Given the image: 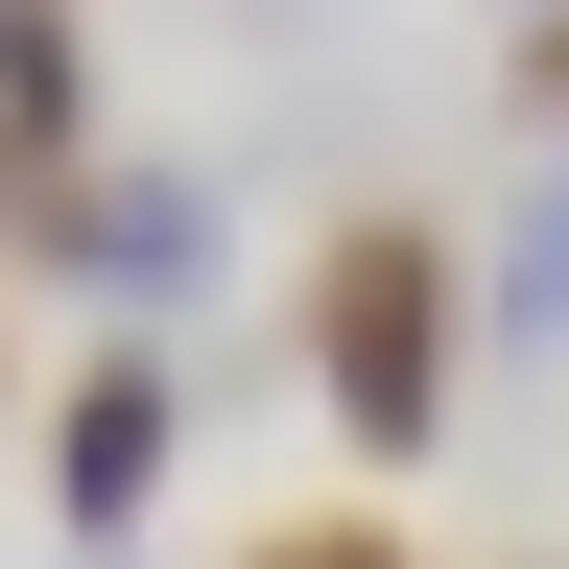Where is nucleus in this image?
<instances>
[{"label":"nucleus","mask_w":569,"mask_h":569,"mask_svg":"<svg viewBox=\"0 0 569 569\" xmlns=\"http://www.w3.org/2000/svg\"><path fill=\"white\" fill-rule=\"evenodd\" d=\"M309 403L380 475L451 451V403H475V238H451V213H356V238L309 261Z\"/></svg>","instance_id":"nucleus-1"},{"label":"nucleus","mask_w":569,"mask_h":569,"mask_svg":"<svg viewBox=\"0 0 569 569\" xmlns=\"http://www.w3.org/2000/svg\"><path fill=\"white\" fill-rule=\"evenodd\" d=\"M24 261H71L142 356H167V309H213V261H238V213H213V167H71V213Z\"/></svg>","instance_id":"nucleus-2"},{"label":"nucleus","mask_w":569,"mask_h":569,"mask_svg":"<svg viewBox=\"0 0 569 569\" xmlns=\"http://www.w3.org/2000/svg\"><path fill=\"white\" fill-rule=\"evenodd\" d=\"M167 475H190V356H71V403H48V522L71 546H142L167 522Z\"/></svg>","instance_id":"nucleus-3"},{"label":"nucleus","mask_w":569,"mask_h":569,"mask_svg":"<svg viewBox=\"0 0 569 569\" xmlns=\"http://www.w3.org/2000/svg\"><path fill=\"white\" fill-rule=\"evenodd\" d=\"M71 167H96V24L71 0H0V261L71 213Z\"/></svg>","instance_id":"nucleus-4"},{"label":"nucleus","mask_w":569,"mask_h":569,"mask_svg":"<svg viewBox=\"0 0 569 569\" xmlns=\"http://www.w3.org/2000/svg\"><path fill=\"white\" fill-rule=\"evenodd\" d=\"M475 332H522V356H569V142H546V190L475 238Z\"/></svg>","instance_id":"nucleus-5"},{"label":"nucleus","mask_w":569,"mask_h":569,"mask_svg":"<svg viewBox=\"0 0 569 569\" xmlns=\"http://www.w3.org/2000/svg\"><path fill=\"white\" fill-rule=\"evenodd\" d=\"M238 569H427V546H403V522H380V498H309V522H261V546H238Z\"/></svg>","instance_id":"nucleus-6"},{"label":"nucleus","mask_w":569,"mask_h":569,"mask_svg":"<svg viewBox=\"0 0 569 569\" xmlns=\"http://www.w3.org/2000/svg\"><path fill=\"white\" fill-rule=\"evenodd\" d=\"M522 119H546V142H569V24H522Z\"/></svg>","instance_id":"nucleus-7"},{"label":"nucleus","mask_w":569,"mask_h":569,"mask_svg":"<svg viewBox=\"0 0 569 569\" xmlns=\"http://www.w3.org/2000/svg\"><path fill=\"white\" fill-rule=\"evenodd\" d=\"M522 24H569V0H522Z\"/></svg>","instance_id":"nucleus-8"},{"label":"nucleus","mask_w":569,"mask_h":569,"mask_svg":"<svg viewBox=\"0 0 569 569\" xmlns=\"http://www.w3.org/2000/svg\"><path fill=\"white\" fill-rule=\"evenodd\" d=\"M71 569H119V546H71Z\"/></svg>","instance_id":"nucleus-9"}]
</instances>
